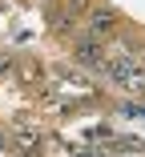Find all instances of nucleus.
Wrapping results in <instances>:
<instances>
[{
  "label": "nucleus",
  "mask_w": 145,
  "mask_h": 157,
  "mask_svg": "<svg viewBox=\"0 0 145 157\" xmlns=\"http://www.w3.org/2000/svg\"><path fill=\"white\" fill-rule=\"evenodd\" d=\"M105 40H97V36H89V33H81L77 40H73V60L77 65H85V69H93V73H101V65H105Z\"/></svg>",
  "instance_id": "f257e3e1"
},
{
  "label": "nucleus",
  "mask_w": 145,
  "mask_h": 157,
  "mask_svg": "<svg viewBox=\"0 0 145 157\" xmlns=\"http://www.w3.org/2000/svg\"><path fill=\"white\" fill-rule=\"evenodd\" d=\"M85 33H89V36H97V40L113 36V33H117V12H113V8H89Z\"/></svg>",
  "instance_id": "f03ea898"
},
{
  "label": "nucleus",
  "mask_w": 145,
  "mask_h": 157,
  "mask_svg": "<svg viewBox=\"0 0 145 157\" xmlns=\"http://www.w3.org/2000/svg\"><path fill=\"white\" fill-rule=\"evenodd\" d=\"M73 28H77V12H73L69 4H65V8H52V33H56V36H69Z\"/></svg>",
  "instance_id": "7ed1b4c3"
}]
</instances>
